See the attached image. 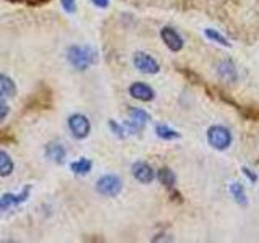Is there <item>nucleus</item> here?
Listing matches in <instances>:
<instances>
[{"label": "nucleus", "instance_id": "1", "mask_svg": "<svg viewBox=\"0 0 259 243\" xmlns=\"http://www.w3.org/2000/svg\"><path fill=\"white\" fill-rule=\"evenodd\" d=\"M67 59L76 70H88L91 65L97 63L99 54L89 46H71L67 52Z\"/></svg>", "mask_w": 259, "mask_h": 243}, {"label": "nucleus", "instance_id": "2", "mask_svg": "<svg viewBox=\"0 0 259 243\" xmlns=\"http://www.w3.org/2000/svg\"><path fill=\"white\" fill-rule=\"evenodd\" d=\"M207 141L212 148L224 151L232 143V133L229 128H225L222 125H214L207 130Z\"/></svg>", "mask_w": 259, "mask_h": 243}, {"label": "nucleus", "instance_id": "3", "mask_svg": "<svg viewBox=\"0 0 259 243\" xmlns=\"http://www.w3.org/2000/svg\"><path fill=\"white\" fill-rule=\"evenodd\" d=\"M97 193H101L102 196L113 198L121 191V180L117 175H104L96 183Z\"/></svg>", "mask_w": 259, "mask_h": 243}, {"label": "nucleus", "instance_id": "4", "mask_svg": "<svg viewBox=\"0 0 259 243\" xmlns=\"http://www.w3.org/2000/svg\"><path fill=\"white\" fill-rule=\"evenodd\" d=\"M68 127L73 136L78 138V140H84L91 133V124H89L88 117L83 115V113H73L68 118Z\"/></svg>", "mask_w": 259, "mask_h": 243}, {"label": "nucleus", "instance_id": "5", "mask_svg": "<svg viewBox=\"0 0 259 243\" xmlns=\"http://www.w3.org/2000/svg\"><path fill=\"white\" fill-rule=\"evenodd\" d=\"M133 63L138 70L141 73H146V75H156V73H159V70H160L157 60L154 59V57H151L149 54H144V52H136L133 57Z\"/></svg>", "mask_w": 259, "mask_h": 243}, {"label": "nucleus", "instance_id": "6", "mask_svg": "<svg viewBox=\"0 0 259 243\" xmlns=\"http://www.w3.org/2000/svg\"><path fill=\"white\" fill-rule=\"evenodd\" d=\"M29 193H31V186H24L21 190V193L18 194H13V193H7L0 198V211H5L8 208H13V206H18L21 202H24L29 198Z\"/></svg>", "mask_w": 259, "mask_h": 243}, {"label": "nucleus", "instance_id": "7", "mask_svg": "<svg viewBox=\"0 0 259 243\" xmlns=\"http://www.w3.org/2000/svg\"><path fill=\"white\" fill-rule=\"evenodd\" d=\"M160 37H162V40H164V44L172 52H178V51H182V49H183V39L174 28H168V26L162 28Z\"/></svg>", "mask_w": 259, "mask_h": 243}, {"label": "nucleus", "instance_id": "8", "mask_svg": "<svg viewBox=\"0 0 259 243\" xmlns=\"http://www.w3.org/2000/svg\"><path fill=\"white\" fill-rule=\"evenodd\" d=\"M132 172L136 180L141 183H151L154 180V177H156L152 167L149 164H146V162H135L132 167Z\"/></svg>", "mask_w": 259, "mask_h": 243}, {"label": "nucleus", "instance_id": "9", "mask_svg": "<svg viewBox=\"0 0 259 243\" xmlns=\"http://www.w3.org/2000/svg\"><path fill=\"white\" fill-rule=\"evenodd\" d=\"M46 157L49 160L55 162V164H63L65 157H67V151H65L63 144L59 141H51L46 146Z\"/></svg>", "mask_w": 259, "mask_h": 243}, {"label": "nucleus", "instance_id": "10", "mask_svg": "<svg viewBox=\"0 0 259 243\" xmlns=\"http://www.w3.org/2000/svg\"><path fill=\"white\" fill-rule=\"evenodd\" d=\"M130 94H132V97H135V99L143 101V102H149L154 99V96H156L154 94V89L144 83H133L130 86Z\"/></svg>", "mask_w": 259, "mask_h": 243}, {"label": "nucleus", "instance_id": "11", "mask_svg": "<svg viewBox=\"0 0 259 243\" xmlns=\"http://www.w3.org/2000/svg\"><path fill=\"white\" fill-rule=\"evenodd\" d=\"M217 75H219V78H221L222 81H225V83H233V81L238 79L237 68H235V65L230 60H224V62L219 63Z\"/></svg>", "mask_w": 259, "mask_h": 243}, {"label": "nucleus", "instance_id": "12", "mask_svg": "<svg viewBox=\"0 0 259 243\" xmlns=\"http://www.w3.org/2000/svg\"><path fill=\"white\" fill-rule=\"evenodd\" d=\"M128 115H130V120H132L133 124H136L138 127H141V128L151 120V115L148 112L143 110V109H136V107H130L128 109Z\"/></svg>", "mask_w": 259, "mask_h": 243}, {"label": "nucleus", "instance_id": "13", "mask_svg": "<svg viewBox=\"0 0 259 243\" xmlns=\"http://www.w3.org/2000/svg\"><path fill=\"white\" fill-rule=\"evenodd\" d=\"M16 94V86L13 79L0 73V97H13Z\"/></svg>", "mask_w": 259, "mask_h": 243}, {"label": "nucleus", "instance_id": "14", "mask_svg": "<svg viewBox=\"0 0 259 243\" xmlns=\"http://www.w3.org/2000/svg\"><path fill=\"white\" fill-rule=\"evenodd\" d=\"M15 164L12 157L8 156V152L0 149V177H10L13 174Z\"/></svg>", "mask_w": 259, "mask_h": 243}, {"label": "nucleus", "instance_id": "15", "mask_svg": "<svg viewBox=\"0 0 259 243\" xmlns=\"http://www.w3.org/2000/svg\"><path fill=\"white\" fill-rule=\"evenodd\" d=\"M157 178H159V182L164 185L165 188H168V190H172L174 186H175V182H177L175 174L168 167H162L157 172Z\"/></svg>", "mask_w": 259, "mask_h": 243}, {"label": "nucleus", "instance_id": "16", "mask_svg": "<svg viewBox=\"0 0 259 243\" xmlns=\"http://www.w3.org/2000/svg\"><path fill=\"white\" fill-rule=\"evenodd\" d=\"M71 172L73 174H76V175H86L91 172V169H93V162L83 157V159H79L76 162H71Z\"/></svg>", "mask_w": 259, "mask_h": 243}, {"label": "nucleus", "instance_id": "17", "mask_svg": "<svg viewBox=\"0 0 259 243\" xmlns=\"http://www.w3.org/2000/svg\"><path fill=\"white\" fill-rule=\"evenodd\" d=\"M230 193H232V196L235 198V201H237L238 205L246 206L248 198H246L245 188H243V186H241L240 183H232V185H230Z\"/></svg>", "mask_w": 259, "mask_h": 243}, {"label": "nucleus", "instance_id": "18", "mask_svg": "<svg viewBox=\"0 0 259 243\" xmlns=\"http://www.w3.org/2000/svg\"><path fill=\"white\" fill-rule=\"evenodd\" d=\"M156 133L159 138H162V140H177V138H180V133L175 132V130H172L167 125H157Z\"/></svg>", "mask_w": 259, "mask_h": 243}, {"label": "nucleus", "instance_id": "19", "mask_svg": "<svg viewBox=\"0 0 259 243\" xmlns=\"http://www.w3.org/2000/svg\"><path fill=\"white\" fill-rule=\"evenodd\" d=\"M204 32H206V36H207L210 40H214V43L221 44V46H225V47H227V46H230V43L225 39V36L221 34V32H217V31H214V29H206Z\"/></svg>", "mask_w": 259, "mask_h": 243}, {"label": "nucleus", "instance_id": "20", "mask_svg": "<svg viewBox=\"0 0 259 243\" xmlns=\"http://www.w3.org/2000/svg\"><path fill=\"white\" fill-rule=\"evenodd\" d=\"M109 127H110V130H112V132L115 133L117 136H120V138H123V136H125V132H126V130H125V127L118 125L117 122L110 120V122H109Z\"/></svg>", "mask_w": 259, "mask_h": 243}, {"label": "nucleus", "instance_id": "21", "mask_svg": "<svg viewBox=\"0 0 259 243\" xmlns=\"http://www.w3.org/2000/svg\"><path fill=\"white\" fill-rule=\"evenodd\" d=\"M63 10L67 13H75L76 10V0H60Z\"/></svg>", "mask_w": 259, "mask_h": 243}, {"label": "nucleus", "instance_id": "22", "mask_svg": "<svg viewBox=\"0 0 259 243\" xmlns=\"http://www.w3.org/2000/svg\"><path fill=\"white\" fill-rule=\"evenodd\" d=\"M8 113H10V107H8L7 102H4L2 99H0V122L5 120Z\"/></svg>", "mask_w": 259, "mask_h": 243}, {"label": "nucleus", "instance_id": "23", "mask_svg": "<svg viewBox=\"0 0 259 243\" xmlns=\"http://www.w3.org/2000/svg\"><path fill=\"white\" fill-rule=\"evenodd\" d=\"M243 174H245L248 178H249V180L251 182H256V175L253 174V172H251V170L249 169H246V167H243Z\"/></svg>", "mask_w": 259, "mask_h": 243}, {"label": "nucleus", "instance_id": "24", "mask_svg": "<svg viewBox=\"0 0 259 243\" xmlns=\"http://www.w3.org/2000/svg\"><path fill=\"white\" fill-rule=\"evenodd\" d=\"M93 4L101 7V8H107L109 7V0H93Z\"/></svg>", "mask_w": 259, "mask_h": 243}]
</instances>
